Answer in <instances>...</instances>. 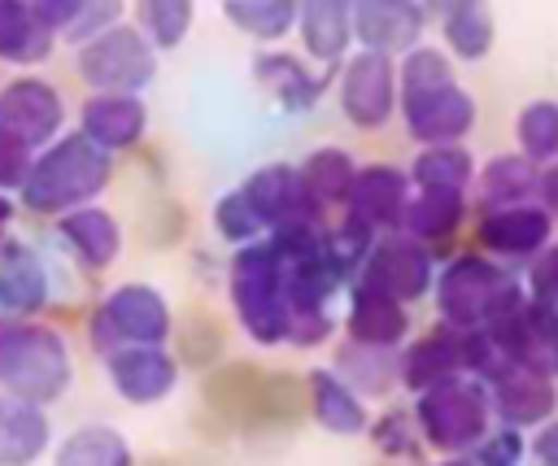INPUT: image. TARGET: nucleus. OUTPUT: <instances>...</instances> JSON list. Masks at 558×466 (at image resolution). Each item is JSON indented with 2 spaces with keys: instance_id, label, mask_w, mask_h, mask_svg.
I'll return each mask as SVG.
<instances>
[{
  "instance_id": "f257e3e1",
  "label": "nucleus",
  "mask_w": 558,
  "mask_h": 466,
  "mask_svg": "<svg viewBox=\"0 0 558 466\" xmlns=\"http://www.w3.org/2000/svg\"><path fill=\"white\" fill-rule=\"evenodd\" d=\"M201 405L209 418L244 436L292 431L310 414L305 379L288 370H262L257 361H218L205 370Z\"/></svg>"
},
{
  "instance_id": "f03ea898",
  "label": "nucleus",
  "mask_w": 558,
  "mask_h": 466,
  "mask_svg": "<svg viewBox=\"0 0 558 466\" xmlns=\"http://www.w3.org/2000/svg\"><path fill=\"white\" fill-rule=\"evenodd\" d=\"M118 157L92 144L83 131H65L48 148L35 152V165L17 192V205L39 218H61L65 209L100 200V192L113 183Z\"/></svg>"
},
{
  "instance_id": "7ed1b4c3",
  "label": "nucleus",
  "mask_w": 558,
  "mask_h": 466,
  "mask_svg": "<svg viewBox=\"0 0 558 466\" xmlns=\"http://www.w3.org/2000/svg\"><path fill=\"white\" fill-rule=\"evenodd\" d=\"M227 296L240 331L257 348H275L288 335V292H283V261L275 244L262 235L253 244L231 248L227 261Z\"/></svg>"
},
{
  "instance_id": "20e7f679",
  "label": "nucleus",
  "mask_w": 558,
  "mask_h": 466,
  "mask_svg": "<svg viewBox=\"0 0 558 466\" xmlns=\"http://www.w3.org/2000/svg\"><path fill=\"white\" fill-rule=\"evenodd\" d=\"M436 322L449 327H488L514 296L527 292V279H514L506 270V261L466 248L445 257V266L436 270Z\"/></svg>"
},
{
  "instance_id": "39448f33",
  "label": "nucleus",
  "mask_w": 558,
  "mask_h": 466,
  "mask_svg": "<svg viewBox=\"0 0 558 466\" xmlns=\"http://www.w3.org/2000/svg\"><path fill=\"white\" fill-rule=\"evenodd\" d=\"M74 383V357L57 327L39 318H22L0 357V392H13L35 405H52Z\"/></svg>"
},
{
  "instance_id": "423d86ee",
  "label": "nucleus",
  "mask_w": 558,
  "mask_h": 466,
  "mask_svg": "<svg viewBox=\"0 0 558 466\" xmlns=\"http://www.w3.org/2000/svg\"><path fill=\"white\" fill-rule=\"evenodd\" d=\"M414 418H418L427 449H436V453H471L497 422L488 388L475 375H453V379L418 392Z\"/></svg>"
},
{
  "instance_id": "0eeeda50",
  "label": "nucleus",
  "mask_w": 558,
  "mask_h": 466,
  "mask_svg": "<svg viewBox=\"0 0 558 466\" xmlns=\"http://www.w3.org/2000/svg\"><path fill=\"white\" fill-rule=\"evenodd\" d=\"M174 309L153 283H118L87 314V344L96 357H109L126 344H170Z\"/></svg>"
},
{
  "instance_id": "6e6552de",
  "label": "nucleus",
  "mask_w": 558,
  "mask_h": 466,
  "mask_svg": "<svg viewBox=\"0 0 558 466\" xmlns=\"http://www.w3.org/2000/svg\"><path fill=\"white\" fill-rule=\"evenodd\" d=\"M74 74L87 91H144L157 78V48L135 22H113L74 48Z\"/></svg>"
},
{
  "instance_id": "1a4fd4ad",
  "label": "nucleus",
  "mask_w": 558,
  "mask_h": 466,
  "mask_svg": "<svg viewBox=\"0 0 558 466\" xmlns=\"http://www.w3.org/2000/svg\"><path fill=\"white\" fill-rule=\"evenodd\" d=\"M336 105L353 131H384L401 105V78H397V57L357 48L340 61L336 78Z\"/></svg>"
},
{
  "instance_id": "9d476101",
  "label": "nucleus",
  "mask_w": 558,
  "mask_h": 466,
  "mask_svg": "<svg viewBox=\"0 0 558 466\" xmlns=\"http://www.w3.org/2000/svg\"><path fill=\"white\" fill-rule=\"evenodd\" d=\"M471 240L480 253L497 261H536L558 240V213L541 200H523L506 209H475Z\"/></svg>"
},
{
  "instance_id": "9b49d317",
  "label": "nucleus",
  "mask_w": 558,
  "mask_h": 466,
  "mask_svg": "<svg viewBox=\"0 0 558 466\" xmlns=\"http://www.w3.org/2000/svg\"><path fill=\"white\" fill-rule=\"evenodd\" d=\"M353 283L388 292V296L410 305V301H418V296H427L436 287V253L423 240L405 235V231H384L375 240V248L366 253V261H362Z\"/></svg>"
},
{
  "instance_id": "f8f14e48",
  "label": "nucleus",
  "mask_w": 558,
  "mask_h": 466,
  "mask_svg": "<svg viewBox=\"0 0 558 466\" xmlns=\"http://www.w3.org/2000/svg\"><path fill=\"white\" fill-rule=\"evenodd\" d=\"M401 126L405 135L423 148V144H462L475 131L480 105L475 96L453 78L440 87H423V91H401Z\"/></svg>"
},
{
  "instance_id": "ddd939ff",
  "label": "nucleus",
  "mask_w": 558,
  "mask_h": 466,
  "mask_svg": "<svg viewBox=\"0 0 558 466\" xmlns=\"http://www.w3.org/2000/svg\"><path fill=\"white\" fill-rule=\"evenodd\" d=\"M488 401H493V418L506 422V427H541L554 418L558 409V379L549 370H532V366H514V361H501L488 379Z\"/></svg>"
},
{
  "instance_id": "4468645a",
  "label": "nucleus",
  "mask_w": 558,
  "mask_h": 466,
  "mask_svg": "<svg viewBox=\"0 0 558 466\" xmlns=\"http://www.w3.org/2000/svg\"><path fill=\"white\" fill-rule=\"evenodd\" d=\"M100 361H105L109 388L126 405H157V401H166L179 388V375H183V361L166 344H126V348H113Z\"/></svg>"
},
{
  "instance_id": "2eb2a0df",
  "label": "nucleus",
  "mask_w": 558,
  "mask_h": 466,
  "mask_svg": "<svg viewBox=\"0 0 558 466\" xmlns=\"http://www.w3.org/2000/svg\"><path fill=\"white\" fill-rule=\"evenodd\" d=\"M0 122H9L35 152L65 135V100L39 74H17L0 87Z\"/></svg>"
},
{
  "instance_id": "dca6fc26",
  "label": "nucleus",
  "mask_w": 558,
  "mask_h": 466,
  "mask_svg": "<svg viewBox=\"0 0 558 466\" xmlns=\"http://www.w3.org/2000/svg\"><path fill=\"white\" fill-rule=\"evenodd\" d=\"M52 301V266L48 257L17 240H0V318H39Z\"/></svg>"
},
{
  "instance_id": "f3484780",
  "label": "nucleus",
  "mask_w": 558,
  "mask_h": 466,
  "mask_svg": "<svg viewBox=\"0 0 558 466\" xmlns=\"http://www.w3.org/2000/svg\"><path fill=\"white\" fill-rule=\"evenodd\" d=\"M78 131L113 157L135 152L148 139V105L140 91H87L78 105Z\"/></svg>"
},
{
  "instance_id": "a211bd4d",
  "label": "nucleus",
  "mask_w": 558,
  "mask_h": 466,
  "mask_svg": "<svg viewBox=\"0 0 558 466\" xmlns=\"http://www.w3.org/2000/svg\"><path fill=\"white\" fill-rule=\"evenodd\" d=\"M349 4H353V39H357V48L405 57L410 48L423 44L427 17H432L423 9V0H349Z\"/></svg>"
},
{
  "instance_id": "6ab92c4d",
  "label": "nucleus",
  "mask_w": 558,
  "mask_h": 466,
  "mask_svg": "<svg viewBox=\"0 0 558 466\" xmlns=\"http://www.w3.org/2000/svg\"><path fill=\"white\" fill-rule=\"evenodd\" d=\"M52 235H57V248L65 257H74L78 270H92V274L109 270L122 253V222L96 200L52 218Z\"/></svg>"
},
{
  "instance_id": "aec40b11",
  "label": "nucleus",
  "mask_w": 558,
  "mask_h": 466,
  "mask_svg": "<svg viewBox=\"0 0 558 466\" xmlns=\"http://www.w3.org/2000/svg\"><path fill=\"white\" fill-rule=\"evenodd\" d=\"M253 83L283 109V113H310L323 91L331 87V70H314L305 57L266 48L253 57Z\"/></svg>"
},
{
  "instance_id": "412c9836",
  "label": "nucleus",
  "mask_w": 558,
  "mask_h": 466,
  "mask_svg": "<svg viewBox=\"0 0 558 466\" xmlns=\"http://www.w3.org/2000/svg\"><path fill=\"white\" fill-rule=\"evenodd\" d=\"M410 170L392 165V161H366L357 165V183H353V196L344 205V213L362 218L371 231H401V218H405V205H410Z\"/></svg>"
},
{
  "instance_id": "4be33fe9",
  "label": "nucleus",
  "mask_w": 558,
  "mask_h": 466,
  "mask_svg": "<svg viewBox=\"0 0 558 466\" xmlns=\"http://www.w3.org/2000/svg\"><path fill=\"white\" fill-rule=\"evenodd\" d=\"M240 187L248 192V200L266 218V231L283 226V222H296V218H327L310 200L305 179H301V165H292V161H262V165H253L244 174Z\"/></svg>"
},
{
  "instance_id": "5701e85b",
  "label": "nucleus",
  "mask_w": 558,
  "mask_h": 466,
  "mask_svg": "<svg viewBox=\"0 0 558 466\" xmlns=\"http://www.w3.org/2000/svg\"><path fill=\"white\" fill-rule=\"evenodd\" d=\"M344 340L353 344H375V348H401L410 340V305L353 283L349 309H344Z\"/></svg>"
},
{
  "instance_id": "b1692460",
  "label": "nucleus",
  "mask_w": 558,
  "mask_h": 466,
  "mask_svg": "<svg viewBox=\"0 0 558 466\" xmlns=\"http://www.w3.org/2000/svg\"><path fill=\"white\" fill-rule=\"evenodd\" d=\"M453 375H466L458 327L436 322L432 331H423L410 344H401V388L410 396H418V392H427V388H436V383H445Z\"/></svg>"
},
{
  "instance_id": "393cba45",
  "label": "nucleus",
  "mask_w": 558,
  "mask_h": 466,
  "mask_svg": "<svg viewBox=\"0 0 558 466\" xmlns=\"http://www.w3.org/2000/svg\"><path fill=\"white\" fill-rule=\"evenodd\" d=\"M301 48L314 65L331 70L353 52V4L349 0H301L296 4Z\"/></svg>"
},
{
  "instance_id": "a878e982",
  "label": "nucleus",
  "mask_w": 558,
  "mask_h": 466,
  "mask_svg": "<svg viewBox=\"0 0 558 466\" xmlns=\"http://www.w3.org/2000/svg\"><path fill=\"white\" fill-rule=\"evenodd\" d=\"M466 213H471V196L414 187V192H410V205H405V218H401V231L414 235V240H423L436 257H453L449 244H453L458 231L466 226Z\"/></svg>"
},
{
  "instance_id": "bb28decb",
  "label": "nucleus",
  "mask_w": 558,
  "mask_h": 466,
  "mask_svg": "<svg viewBox=\"0 0 558 466\" xmlns=\"http://www.w3.org/2000/svg\"><path fill=\"white\" fill-rule=\"evenodd\" d=\"M305 396H310V418L323 431H331V436H366L371 431L366 396L353 392L331 366H314L305 375Z\"/></svg>"
},
{
  "instance_id": "cd10ccee",
  "label": "nucleus",
  "mask_w": 558,
  "mask_h": 466,
  "mask_svg": "<svg viewBox=\"0 0 558 466\" xmlns=\"http://www.w3.org/2000/svg\"><path fill=\"white\" fill-rule=\"evenodd\" d=\"M52 444L48 405L0 392V466H35Z\"/></svg>"
},
{
  "instance_id": "c85d7f7f",
  "label": "nucleus",
  "mask_w": 558,
  "mask_h": 466,
  "mask_svg": "<svg viewBox=\"0 0 558 466\" xmlns=\"http://www.w3.org/2000/svg\"><path fill=\"white\" fill-rule=\"evenodd\" d=\"M541 174H545V165H536L519 148L493 152L475 174V209H506V205L541 200Z\"/></svg>"
},
{
  "instance_id": "c756f323",
  "label": "nucleus",
  "mask_w": 558,
  "mask_h": 466,
  "mask_svg": "<svg viewBox=\"0 0 558 466\" xmlns=\"http://www.w3.org/2000/svg\"><path fill=\"white\" fill-rule=\"evenodd\" d=\"M57 30L44 22L35 0H0V65H44L57 48Z\"/></svg>"
},
{
  "instance_id": "7c9ffc66",
  "label": "nucleus",
  "mask_w": 558,
  "mask_h": 466,
  "mask_svg": "<svg viewBox=\"0 0 558 466\" xmlns=\"http://www.w3.org/2000/svg\"><path fill=\"white\" fill-rule=\"evenodd\" d=\"M331 370H336L353 392H362L366 401H375V396H388L392 388H401V348H375V344H353V340H344V344L336 348Z\"/></svg>"
},
{
  "instance_id": "2f4dec72",
  "label": "nucleus",
  "mask_w": 558,
  "mask_h": 466,
  "mask_svg": "<svg viewBox=\"0 0 558 466\" xmlns=\"http://www.w3.org/2000/svg\"><path fill=\"white\" fill-rule=\"evenodd\" d=\"M301 179H305L310 200H314L327 218H336V213H344V205H349V196H353L357 161H353L344 148L323 144V148H314V152L301 161Z\"/></svg>"
},
{
  "instance_id": "473e14b6",
  "label": "nucleus",
  "mask_w": 558,
  "mask_h": 466,
  "mask_svg": "<svg viewBox=\"0 0 558 466\" xmlns=\"http://www.w3.org/2000/svg\"><path fill=\"white\" fill-rule=\"evenodd\" d=\"M410 183L414 187H427V192H462L471 196L475 187V157L466 144H423L414 157H410Z\"/></svg>"
},
{
  "instance_id": "72a5a7b5",
  "label": "nucleus",
  "mask_w": 558,
  "mask_h": 466,
  "mask_svg": "<svg viewBox=\"0 0 558 466\" xmlns=\"http://www.w3.org/2000/svg\"><path fill=\"white\" fill-rule=\"evenodd\" d=\"M440 39L445 52L458 61H484L497 39V17L488 0H453L440 13Z\"/></svg>"
},
{
  "instance_id": "f704fd0d",
  "label": "nucleus",
  "mask_w": 558,
  "mask_h": 466,
  "mask_svg": "<svg viewBox=\"0 0 558 466\" xmlns=\"http://www.w3.org/2000/svg\"><path fill=\"white\" fill-rule=\"evenodd\" d=\"M52 466H135V449L118 427L83 422L70 436H61Z\"/></svg>"
},
{
  "instance_id": "c9c22d12",
  "label": "nucleus",
  "mask_w": 558,
  "mask_h": 466,
  "mask_svg": "<svg viewBox=\"0 0 558 466\" xmlns=\"http://www.w3.org/2000/svg\"><path fill=\"white\" fill-rule=\"evenodd\" d=\"M296 4L301 0H222V17L257 44H279L296 26Z\"/></svg>"
},
{
  "instance_id": "e433bc0d",
  "label": "nucleus",
  "mask_w": 558,
  "mask_h": 466,
  "mask_svg": "<svg viewBox=\"0 0 558 466\" xmlns=\"http://www.w3.org/2000/svg\"><path fill=\"white\" fill-rule=\"evenodd\" d=\"M174 344H179V361L183 366H192V370H214L218 361H222V348H227V340H222V322L209 314V309H187V318L183 322H174V335H170Z\"/></svg>"
},
{
  "instance_id": "4c0bfd02",
  "label": "nucleus",
  "mask_w": 558,
  "mask_h": 466,
  "mask_svg": "<svg viewBox=\"0 0 558 466\" xmlns=\"http://www.w3.org/2000/svg\"><path fill=\"white\" fill-rule=\"evenodd\" d=\"M366 436H371L375 453L388 457V462H418L423 449H427V440L418 431V418H414V405L410 409L405 405H388L379 418H371Z\"/></svg>"
},
{
  "instance_id": "58836bf2",
  "label": "nucleus",
  "mask_w": 558,
  "mask_h": 466,
  "mask_svg": "<svg viewBox=\"0 0 558 466\" xmlns=\"http://www.w3.org/2000/svg\"><path fill=\"white\" fill-rule=\"evenodd\" d=\"M514 139L519 152H527L536 165H554L558 161V100L536 96L514 113Z\"/></svg>"
},
{
  "instance_id": "ea45409f",
  "label": "nucleus",
  "mask_w": 558,
  "mask_h": 466,
  "mask_svg": "<svg viewBox=\"0 0 558 466\" xmlns=\"http://www.w3.org/2000/svg\"><path fill=\"white\" fill-rule=\"evenodd\" d=\"M196 17V0H135V26L148 35L157 52H170L187 39Z\"/></svg>"
},
{
  "instance_id": "a19ab883",
  "label": "nucleus",
  "mask_w": 558,
  "mask_h": 466,
  "mask_svg": "<svg viewBox=\"0 0 558 466\" xmlns=\"http://www.w3.org/2000/svg\"><path fill=\"white\" fill-rule=\"evenodd\" d=\"M209 222H214V235H218L222 244H231V248L253 244V240L266 235V218L257 213V205L248 200L244 187L222 192V196L214 200V209H209Z\"/></svg>"
},
{
  "instance_id": "79ce46f5",
  "label": "nucleus",
  "mask_w": 558,
  "mask_h": 466,
  "mask_svg": "<svg viewBox=\"0 0 558 466\" xmlns=\"http://www.w3.org/2000/svg\"><path fill=\"white\" fill-rule=\"evenodd\" d=\"M471 457H475L480 466H523V457H527V436H523V427L493 422L488 436L471 449Z\"/></svg>"
},
{
  "instance_id": "37998d69",
  "label": "nucleus",
  "mask_w": 558,
  "mask_h": 466,
  "mask_svg": "<svg viewBox=\"0 0 558 466\" xmlns=\"http://www.w3.org/2000/svg\"><path fill=\"white\" fill-rule=\"evenodd\" d=\"M31 165H35V148L9 126V122H0V192H22V183H26V174H31Z\"/></svg>"
},
{
  "instance_id": "c03bdc74",
  "label": "nucleus",
  "mask_w": 558,
  "mask_h": 466,
  "mask_svg": "<svg viewBox=\"0 0 558 466\" xmlns=\"http://www.w3.org/2000/svg\"><path fill=\"white\" fill-rule=\"evenodd\" d=\"M113 22H122V0H83V9H78V17L61 30V39L65 44H87V39H96L100 30H109Z\"/></svg>"
},
{
  "instance_id": "a18cd8bd",
  "label": "nucleus",
  "mask_w": 558,
  "mask_h": 466,
  "mask_svg": "<svg viewBox=\"0 0 558 466\" xmlns=\"http://www.w3.org/2000/svg\"><path fill=\"white\" fill-rule=\"evenodd\" d=\"M331 331H336L331 309H292V314H288V335H283V344H288V348H318V344L331 340Z\"/></svg>"
},
{
  "instance_id": "49530a36",
  "label": "nucleus",
  "mask_w": 558,
  "mask_h": 466,
  "mask_svg": "<svg viewBox=\"0 0 558 466\" xmlns=\"http://www.w3.org/2000/svg\"><path fill=\"white\" fill-rule=\"evenodd\" d=\"M527 457H532L536 466H558V418H549V422H541V427L532 431Z\"/></svg>"
},
{
  "instance_id": "de8ad7c7",
  "label": "nucleus",
  "mask_w": 558,
  "mask_h": 466,
  "mask_svg": "<svg viewBox=\"0 0 558 466\" xmlns=\"http://www.w3.org/2000/svg\"><path fill=\"white\" fill-rule=\"evenodd\" d=\"M35 9H39V13H44V22H48V26L61 35V30H65V26L78 17L83 0H35Z\"/></svg>"
},
{
  "instance_id": "09e8293b",
  "label": "nucleus",
  "mask_w": 558,
  "mask_h": 466,
  "mask_svg": "<svg viewBox=\"0 0 558 466\" xmlns=\"http://www.w3.org/2000/svg\"><path fill=\"white\" fill-rule=\"evenodd\" d=\"M13 218H17V200H13V192H0V240L9 235Z\"/></svg>"
},
{
  "instance_id": "8fccbe9b",
  "label": "nucleus",
  "mask_w": 558,
  "mask_h": 466,
  "mask_svg": "<svg viewBox=\"0 0 558 466\" xmlns=\"http://www.w3.org/2000/svg\"><path fill=\"white\" fill-rule=\"evenodd\" d=\"M432 466H480L471 453H445L440 462H432Z\"/></svg>"
},
{
  "instance_id": "3c124183",
  "label": "nucleus",
  "mask_w": 558,
  "mask_h": 466,
  "mask_svg": "<svg viewBox=\"0 0 558 466\" xmlns=\"http://www.w3.org/2000/svg\"><path fill=\"white\" fill-rule=\"evenodd\" d=\"M22 318H0V357H4V348H9V340H13V327H17Z\"/></svg>"
},
{
  "instance_id": "603ef678",
  "label": "nucleus",
  "mask_w": 558,
  "mask_h": 466,
  "mask_svg": "<svg viewBox=\"0 0 558 466\" xmlns=\"http://www.w3.org/2000/svg\"><path fill=\"white\" fill-rule=\"evenodd\" d=\"M449 4H453V0H423V9H427V13H436V17H440Z\"/></svg>"
}]
</instances>
